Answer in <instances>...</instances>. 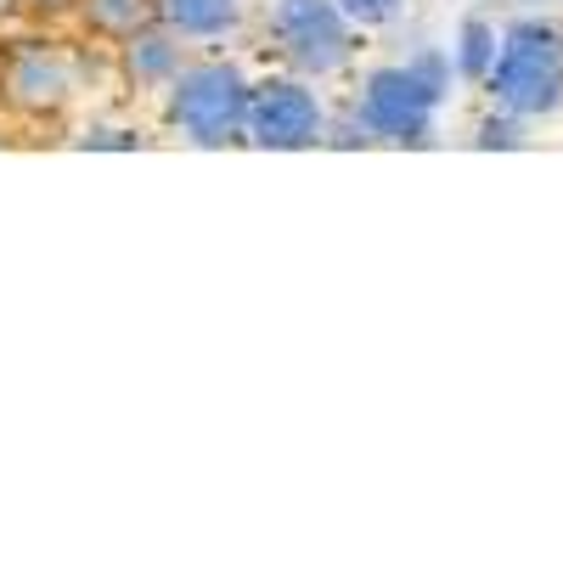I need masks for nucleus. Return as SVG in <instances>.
I'll list each match as a JSON object with an SVG mask.
<instances>
[{"mask_svg":"<svg viewBox=\"0 0 563 563\" xmlns=\"http://www.w3.org/2000/svg\"><path fill=\"white\" fill-rule=\"evenodd\" d=\"M180 63H186V45H180V34H175L164 18L147 23V29H135L130 40H119V68H124V79L141 85V90L169 85V79L180 74Z\"/></svg>","mask_w":563,"mask_h":563,"instance_id":"0eeeda50","label":"nucleus"},{"mask_svg":"<svg viewBox=\"0 0 563 563\" xmlns=\"http://www.w3.org/2000/svg\"><path fill=\"white\" fill-rule=\"evenodd\" d=\"M440 97H445V63L440 57H417V63L372 74L361 85V97H355V119H361L366 135H378V141H422Z\"/></svg>","mask_w":563,"mask_h":563,"instance_id":"7ed1b4c3","label":"nucleus"},{"mask_svg":"<svg viewBox=\"0 0 563 563\" xmlns=\"http://www.w3.org/2000/svg\"><path fill=\"white\" fill-rule=\"evenodd\" d=\"M169 124L192 141V147H231L249 130V79L238 63H180L169 79Z\"/></svg>","mask_w":563,"mask_h":563,"instance_id":"f257e3e1","label":"nucleus"},{"mask_svg":"<svg viewBox=\"0 0 563 563\" xmlns=\"http://www.w3.org/2000/svg\"><path fill=\"white\" fill-rule=\"evenodd\" d=\"M490 63H496V29L490 23H462V52H456V68L467 74V79H485L490 74Z\"/></svg>","mask_w":563,"mask_h":563,"instance_id":"9d476101","label":"nucleus"},{"mask_svg":"<svg viewBox=\"0 0 563 563\" xmlns=\"http://www.w3.org/2000/svg\"><path fill=\"white\" fill-rule=\"evenodd\" d=\"M339 12L350 23H361V29H378V23H389L400 12V0H339Z\"/></svg>","mask_w":563,"mask_h":563,"instance_id":"9b49d317","label":"nucleus"},{"mask_svg":"<svg viewBox=\"0 0 563 563\" xmlns=\"http://www.w3.org/2000/svg\"><path fill=\"white\" fill-rule=\"evenodd\" d=\"M23 12L29 18H63V12H74V0H23Z\"/></svg>","mask_w":563,"mask_h":563,"instance_id":"f8f14e48","label":"nucleus"},{"mask_svg":"<svg viewBox=\"0 0 563 563\" xmlns=\"http://www.w3.org/2000/svg\"><path fill=\"white\" fill-rule=\"evenodd\" d=\"M355 23L339 12V0H276L271 7V40L282 63L299 79H327L355 57Z\"/></svg>","mask_w":563,"mask_h":563,"instance_id":"20e7f679","label":"nucleus"},{"mask_svg":"<svg viewBox=\"0 0 563 563\" xmlns=\"http://www.w3.org/2000/svg\"><path fill=\"white\" fill-rule=\"evenodd\" d=\"M18 12H23V0H0V29H7Z\"/></svg>","mask_w":563,"mask_h":563,"instance_id":"4468645a","label":"nucleus"},{"mask_svg":"<svg viewBox=\"0 0 563 563\" xmlns=\"http://www.w3.org/2000/svg\"><path fill=\"white\" fill-rule=\"evenodd\" d=\"M158 18L180 40H220L243 23V0H158Z\"/></svg>","mask_w":563,"mask_h":563,"instance_id":"6e6552de","label":"nucleus"},{"mask_svg":"<svg viewBox=\"0 0 563 563\" xmlns=\"http://www.w3.org/2000/svg\"><path fill=\"white\" fill-rule=\"evenodd\" d=\"M74 12H79L85 34L119 45V40H130L135 29L158 23V0H74Z\"/></svg>","mask_w":563,"mask_h":563,"instance_id":"1a4fd4ad","label":"nucleus"},{"mask_svg":"<svg viewBox=\"0 0 563 563\" xmlns=\"http://www.w3.org/2000/svg\"><path fill=\"white\" fill-rule=\"evenodd\" d=\"M321 130H327V113H321L316 90L299 74L249 85V130H243V141H254V147H265V153H305V147L321 141Z\"/></svg>","mask_w":563,"mask_h":563,"instance_id":"423d86ee","label":"nucleus"},{"mask_svg":"<svg viewBox=\"0 0 563 563\" xmlns=\"http://www.w3.org/2000/svg\"><path fill=\"white\" fill-rule=\"evenodd\" d=\"M79 97V57L57 40H12L0 52V102L23 119H57Z\"/></svg>","mask_w":563,"mask_h":563,"instance_id":"39448f33","label":"nucleus"},{"mask_svg":"<svg viewBox=\"0 0 563 563\" xmlns=\"http://www.w3.org/2000/svg\"><path fill=\"white\" fill-rule=\"evenodd\" d=\"M490 85H496V102L519 119L558 113L563 108V29L541 18H519L501 34Z\"/></svg>","mask_w":563,"mask_h":563,"instance_id":"f03ea898","label":"nucleus"},{"mask_svg":"<svg viewBox=\"0 0 563 563\" xmlns=\"http://www.w3.org/2000/svg\"><path fill=\"white\" fill-rule=\"evenodd\" d=\"M479 141H485V147H496V141H501V147H507V141H519V135H512L507 124H485V135H479Z\"/></svg>","mask_w":563,"mask_h":563,"instance_id":"ddd939ff","label":"nucleus"}]
</instances>
